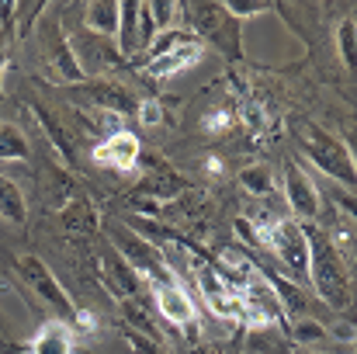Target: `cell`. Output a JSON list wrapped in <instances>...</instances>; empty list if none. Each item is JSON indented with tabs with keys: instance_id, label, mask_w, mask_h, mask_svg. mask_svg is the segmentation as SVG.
<instances>
[{
	"instance_id": "6da1fadb",
	"label": "cell",
	"mask_w": 357,
	"mask_h": 354,
	"mask_svg": "<svg viewBox=\"0 0 357 354\" xmlns=\"http://www.w3.org/2000/svg\"><path fill=\"white\" fill-rule=\"evenodd\" d=\"M309 230V281L316 288V295L333 309V313H344L347 302H351V281H347V267L337 253V246L312 226Z\"/></svg>"
},
{
	"instance_id": "7a4b0ae2",
	"label": "cell",
	"mask_w": 357,
	"mask_h": 354,
	"mask_svg": "<svg viewBox=\"0 0 357 354\" xmlns=\"http://www.w3.org/2000/svg\"><path fill=\"white\" fill-rule=\"evenodd\" d=\"M108 243L125 257V264H128L139 278H146L153 288H160V285H177V274H174V267H170L163 246L149 243L142 233H135V230H128V226H108Z\"/></svg>"
},
{
	"instance_id": "3957f363",
	"label": "cell",
	"mask_w": 357,
	"mask_h": 354,
	"mask_svg": "<svg viewBox=\"0 0 357 354\" xmlns=\"http://www.w3.org/2000/svg\"><path fill=\"white\" fill-rule=\"evenodd\" d=\"M202 56H205V42L191 28H174V31H163L153 42V49L142 56L146 59L142 70L153 80H167V77H177V73L191 70Z\"/></svg>"
},
{
	"instance_id": "277c9868",
	"label": "cell",
	"mask_w": 357,
	"mask_h": 354,
	"mask_svg": "<svg viewBox=\"0 0 357 354\" xmlns=\"http://www.w3.org/2000/svg\"><path fill=\"white\" fill-rule=\"evenodd\" d=\"M188 17V28L212 49H219L226 59H243V38H239V21L226 10V3H191L181 10Z\"/></svg>"
},
{
	"instance_id": "5b68a950",
	"label": "cell",
	"mask_w": 357,
	"mask_h": 354,
	"mask_svg": "<svg viewBox=\"0 0 357 354\" xmlns=\"http://www.w3.org/2000/svg\"><path fill=\"white\" fill-rule=\"evenodd\" d=\"M260 243L291 274V281H309V230L298 219H274L260 226Z\"/></svg>"
},
{
	"instance_id": "8992f818",
	"label": "cell",
	"mask_w": 357,
	"mask_h": 354,
	"mask_svg": "<svg viewBox=\"0 0 357 354\" xmlns=\"http://www.w3.org/2000/svg\"><path fill=\"white\" fill-rule=\"evenodd\" d=\"M302 153L312 160V167L319 174H326L330 181H337L340 188H357V170H354L351 153H347V142H340L323 125H305Z\"/></svg>"
},
{
	"instance_id": "52a82bcc",
	"label": "cell",
	"mask_w": 357,
	"mask_h": 354,
	"mask_svg": "<svg viewBox=\"0 0 357 354\" xmlns=\"http://www.w3.org/2000/svg\"><path fill=\"white\" fill-rule=\"evenodd\" d=\"M14 271H17V278L35 292V299H42V306H49V309L56 313V320H66V323L77 320L80 309L73 306V299L66 295L63 281L52 274V267H49L42 257H35V253H21V257L14 260Z\"/></svg>"
},
{
	"instance_id": "ba28073f",
	"label": "cell",
	"mask_w": 357,
	"mask_h": 354,
	"mask_svg": "<svg viewBox=\"0 0 357 354\" xmlns=\"http://www.w3.org/2000/svg\"><path fill=\"white\" fill-rule=\"evenodd\" d=\"M73 52H77V63L80 70L87 73V80H98V77H108L112 70H121L128 66V59L121 56L119 42L115 38H105V35H94V31H80L70 38Z\"/></svg>"
},
{
	"instance_id": "9c48e42d",
	"label": "cell",
	"mask_w": 357,
	"mask_h": 354,
	"mask_svg": "<svg viewBox=\"0 0 357 354\" xmlns=\"http://www.w3.org/2000/svg\"><path fill=\"white\" fill-rule=\"evenodd\" d=\"M195 278H198V288H202V295H205L212 316L229 320V323H246V320H243V299H239V292L215 271V264L195 260Z\"/></svg>"
},
{
	"instance_id": "30bf717a",
	"label": "cell",
	"mask_w": 357,
	"mask_h": 354,
	"mask_svg": "<svg viewBox=\"0 0 357 354\" xmlns=\"http://www.w3.org/2000/svg\"><path fill=\"white\" fill-rule=\"evenodd\" d=\"M153 302L160 309V316L167 323H174L177 330H184V337L195 344L202 337V323H198V309L191 302V295L181 288V285H160L153 288Z\"/></svg>"
},
{
	"instance_id": "8fae6325",
	"label": "cell",
	"mask_w": 357,
	"mask_h": 354,
	"mask_svg": "<svg viewBox=\"0 0 357 354\" xmlns=\"http://www.w3.org/2000/svg\"><path fill=\"white\" fill-rule=\"evenodd\" d=\"M77 87H80V94H84L91 105H98V108L108 112V115H135L139 105H142V98H139L128 84L115 80V77L84 80V84H77Z\"/></svg>"
},
{
	"instance_id": "7c38bea8",
	"label": "cell",
	"mask_w": 357,
	"mask_h": 354,
	"mask_svg": "<svg viewBox=\"0 0 357 354\" xmlns=\"http://www.w3.org/2000/svg\"><path fill=\"white\" fill-rule=\"evenodd\" d=\"M42 49H45V59H49V66L66 80V84H84L87 80V73L80 70V63H77V52H73V45H70V35L63 31V24L59 21H45L42 24Z\"/></svg>"
},
{
	"instance_id": "4fadbf2b",
	"label": "cell",
	"mask_w": 357,
	"mask_h": 354,
	"mask_svg": "<svg viewBox=\"0 0 357 354\" xmlns=\"http://www.w3.org/2000/svg\"><path fill=\"white\" fill-rule=\"evenodd\" d=\"M188 191V181L170 167L163 163L160 156L146 160V170H142V181L135 184L132 198H149V202H174Z\"/></svg>"
},
{
	"instance_id": "5bb4252c",
	"label": "cell",
	"mask_w": 357,
	"mask_h": 354,
	"mask_svg": "<svg viewBox=\"0 0 357 354\" xmlns=\"http://www.w3.org/2000/svg\"><path fill=\"white\" fill-rule=\"evenodd\" d=\"M91 156H94V163H101V167H108V170L128 174V170H135L139 160H142V142H139L135 132L115 128L112 135L98 139V146H94Z\"/></svg>"
},
{
	"instance_id": "9a60e30c",
	"label": "cell",
	"mask_w": 357,
	"mask_h": 354,
	"mask_svg": "<svg viewBox=\"0 0 357 354\" xmlns=\"http://www.w3.org/2000/svg\"><path fill=\"white\" fill-rule=\"evenodd\" d=\"M284 202L302 226H312L319 219V188L309 181V174L298 163L284 167Z\"/></svg>"
},
{
	"instance_id": "2e32d148",
	"label": "cell",
	"mask_w": 357,
	"mask_h": 354,
	"mask_svg": "<svg viewBox=\"0 0 357 354\" xmlns=\"http://www.w3.org/2000/svg\"><path fill=\"white\" fill-rule=\"evenodd\" d=\"M98 274H101V285L108 288V295L119 299V302L135 299V295L142 292V278L125 264V257H121L112 243H105V250H101V257H98Z\"/></svg>"
},
{
	"instance_id": "e0dca14e",
	"label": "cell",
	"mask_w": 357,
	"mask_h": 354,
	"mask_svg": "<svg viewBox=\"0 0 357 354\" xmlns=\"http://www.w3.org/2000/svg\"><path fill=\"white\" fill-rule=\"evenodd\" d=\"M31 115L38 121V128L45 132V139L52 142L56 156H59L66 167H73V163H77V142H73V135H70V125L56 115L49 105H42V101H31Z\"/></svg>"
},
{
	"instance_id": "ac0fdd59",
	"label": "cell",
	"mask_w": 357,
	"mask_h": 354,
	"mask_svg": "<svg viewBox=\"0 0 357 354\" xmlns=\"http://www.w3.org/2000/svg\"><path fill=\"white\" fill-rule=\"evenodd\" d=\"M59 226L70 236H94L101 226V216H98V205L91 202V195H77L70 205L59 209Z\"/></svg>"
},
{
	"instance_id": "d6986e66",
	"label": "cell",
	"mask_w": 357,
	"mask_h": 354,
	"mask_svg": "<svg viewBox=\"0 0 357 354\" xmlns=\"http://www.w3.org/2000/svg\"><path fill=\"white\" fill-rule=\"evenodd\" d=\"M73 337H77L73 323H66V320H45L35 330L28 351L31 354H73Z\"/></svg>"
},
{
	"instance_id": "ffe728a7",
	"label": "cell",
	"mask_w": 357,
	"mask_h": 354,
	"mask_svg": "<svg viewBox=\"0 0 357 354\" xmlns=\"http://www.w3.org/2000/svg\"><path fill=\"white\" fill-rule=\"evenodd\" d=\"M243 354H291L284 327H246Z\"/></svg>"
},
{
	"instance_id": "44dd1931",
	"label": "cell",
	"mask_w": 357,
	"mask_h": 354,
	"mask_svg": "<svg viewBox=\"0 0 357 354\" xmlns=\"http://www.w3.org/2000/svg\"><path fill=\"white\" fill-rule=\"evenodd\" d=\"M119 21H121L119 0H98V3H87L84 7V28L94 31V35L115 38L119 35Z\"/></svg>"
},
{
	"instance_id": "7402d4cb",
	"label": "cell",
	"mask_w": 357,
	"mask_h": 354,
	"mask_svg": "<svg viewBox=\"0 0 357 354\" xmlns=\"http://www.w3.org/2000/svg\"><path fill=\"white\" fill-rule=\"evenodd\" d=\"M0 219L10 223V226H24L28 223V198H24L21 184L3 177V174H0Z\"/></svg>"
},
{
	"instance_id": "603a6c76",
	"label": "cell",
	"mask_w": 357,
	"mask_h": 354,
	"mask_svg": "<svg viewBox=\"0 0 357 354\" xmlns=\"http://www.w3.org/2000/svg\"><path fill=\"white\" fill-rule=\"evenodd\" d=\"M264 267V278L271 281V288H274V295H278V302H281V309H284V316H305V295H302V288L295 285V281H288L284 274H274L267 264H260Z\"/></svg>"
},
{
	"instance_id": "cb8c5ba5",
	"label": "cell",
	"mask_w": 357,
	"mask_h": 354,
	"mask_svg": "<svg viewBox=\"0 0 357 354\" xmlns=\"http://www.w3.org/2000/svg\"><path fill=\"white\" fill-rule=\"evenodd\" d=\"M0 160L3 163H10V160H17V163L31 160V142H28L24 128L14 125V121H0Z\"/></svg>"
},
{
	"instance_id": "d4e9b609",
	"label": "cell",
	"mask_w": 357,
	"mask_h": 354,
	"mask_svg": "<svg viewBox=\"0 0 357 354\" xmlns=\"http://www.w3.org/2000/svg\"><path fill=\"white\" fill-rule=\"evenodd\" d=\"M119 42L121 56H139V0H125L121 3V21H119Z\"/></svg>"
},
{
	"instance_id": "484cf974",
	"label": "cell",
	"mask_w": 357,
	"mask_h": 354,
	"mask_svg": "<svg viewBox=\"0 0 357 354\" xmlns=\"http://www.w3.org/2000/svg\"><path fill=\"white\" fill-rule=\"evenodd\" d=\"M77 195H80V191H77V181H73V174H70V170H63V167H52V170L45 174V198H49L56 209L70 205Z\"/></svg>"
},
{
	"instance_id": "4316f807",
	"label": "cell",
	"mask_w": 357,
	"mask_h": 354,
	"mask_svg": "<svg viewBox=\"0 0 357 354\" xmlns=\"http://www.w3.org/2000/svg\"><path fill=\"white\" fill-rule=\"evenodd\" d=\"M121 313H125V320L132 323V330H139V334H146L149 341H163V334H160V327H156V320H153V313L139 302V295L135 299H125L121 302Z\"/></svg>"
},
{
	"instance_id": "83f0119b",
	"label": "cell",
	"mask_w": 357,
	"mask_h": 354,
	"mask_svg": "<svg viewBox=\"0 0 357 354\" xmlns=\"http://www.w3.org/2000/svg\"><path fill=\"white\" fill-rule=\"evenodd\" d=\"M239 184H243V191H250V195H257V198L274 195V174H271V167H264V163L243 167V170H239Z\"/></svg>"
},
{
	"instance_id": "f1b7e54d",
	"label": "cell",
	"mask_w": 357,
	"mask_h": 354,
	"mask_svg": "<svg viewBox=\"0 0 357 354\" xmlns=\"http://www.w3.org/2000/svg\"><path fill=\"white\" fill-rule=\"evenodd\" d=\"M323 337H330V327H323L319 320L298 316L288 323V341H295V344H319Z\"/></svg>"
},
{
	"instance_id": "f546056e",
	"label": "cell",
	"mask_w": 357,
	"mask_h": 354,
	"mask_svg": "<svg viewBox=\"0 0 357 354\" xmlns=\"http://www.w3.org/2000/svg\"><path fill=\"white\" fill-rule=\"evenodd\" d=\"M337 49H340V59L347 70H357V21L344 17L337 24Z\"/></svg>"
},
{
	"instance_id": "4dcf8cb0",
	"label": "cell",
	"mask_w": 357,
	"mask_h": 354,
	"mask_svg": "<svg viewBox=\"0 0 357 354\" xmlns=\"http://www.w3.org/2000/svg\"><path fill=\"white\" fill-rule=\"evenodd\" d=\"M156 38H160V28L149 14V3H139V56H146Z\"/></svg>"
},
{
	"instance_id": "1f68e13d",
	"label": "cell",
	"mask_w": 357,
	"mask_h": 354,
	"mask_svg": "<svg viewBox=\"0 0 357 354\" xmlns=\"http://www.w3.org/2000/svg\"><path fill=\"white\" fill-rule=\"evenodd\" d=\"M149 14H153V21H156L160 35H163V31H174V21H177V17H184V14H181V7H177V3H170V0H156V3H149Z\"/></svg>"
},
{
	"instance_id": "d6a6232c",
	"label": "cell",
	"mask_w": 357,
	"mask_h": 354,
	"mask_svg": "<svg viewBox=\"0 0 357 354\" xmlns=\"http://www.w3.org/2000/svg\"><path fill=\"white\" fill-rule=\"evenodd\" d=\"M14 14H17V3L0 0V73L7 66V28L14 24Z\"/></svg>"
},
{
	"instance_id": "836d02e7",
	"label": "cell",
	"mask_w": 357,
	"mask_h": 354,
	"mask_svg": "<svg viewBox=\"0 0 357 354\" xmlns=\"http://www.w3.org/2000/svg\"><path fill=\"white\" fill-rule=\"evenodd\" d=\"M226 10L236 21H246V17H257V14L271 10V3H264V0H226Z\"/></svg>"
},
{
	"instance_id": "e575fe53",
	"label": "cell",
	"mask_w": 357,
	"mask_h": 354,
	"mask_svg": "<svg viewBox=\"0 0 357 354\" xmlns=\"http://www.w3.org/2000/svg\"><path fill=\"white\" fill-rule=\"evenodd\" d=\"M135 118H139V121H142L146 128H153V125H160V121H163V108H160L156 101H149V98H146V101L139 105Z\"/></svg>"
},
{
	"instance_id": "d590c367",
	"label": "cell",
	"mask_w": 357,
	"mask_h": 354,
	"mask_svg": "<svg viewBox=\"0 0 357 354\" xmlns=\"http://www.w3.org/2000/svg\"><path fill=\"white\" fill-rule=\"evenodd\" d=\"M233 121H236V118L229 115V112H212V118H205V132L222 135L226 128H233Z\"/></svg>"
},
{
	"instance_id": "8d00e7d4",
	"label": "cell",
	"mask_w": 357,
	"mask_h": 354,
	"mask_svg": "<svg viewBox=\"0 0 357 354\" xmlns=\"http://www.w3.org/2000/svg\"><path fill=\"white\" fill-rule=\"evenodd\" d=\"M337 205H340V212H347L351 219H357V195H347V188H340Z\"/></svg>"
},
{
	"instance_id": "74e56055",
	"label": "cell",
	"mask_w": 357,
	"mask_h": 354,
	"mask_svg": "<svg viewBox=\"0 0 357 354\" xmlns=\"http://www.w3.org/2000/svg\"><path fill=\"white\" fill-rule=\"evenodd\" d=\"M330 334H337V341H354V327H351V323H347V327H344V323H340V327H333V330H330Z\"/></svg>"
},
{
	"instance_id": "f35d334b",
	"label": "cell",
	"mask_w": 357,
	"mask_h": 354,
	"mask_svg": "<svg viewBox=\"0 0 357 354\" xmlns=\"http://www.w3.org/2000/svg\"><path fill=\"white\" fill-rule=\"evenodd\" d=\"M347 153H351V160H354V170H357V135H354V139H347Z\"/></svg>"
},
{
	"instance_id": "ab89813d",
	"label": "cell",
	"mask_w": 357,
	"mask_h": 354,
	"mask_svg": "<svg viewBox=\"0 0 357 354\" xmlns=\"http://www.w3.org/2000/svg\"><path fill=\"white\" fill-rule=\"evenodd\" d=\"M191 354H219V351H191Z\"/></svg>"
}]
</instances>
